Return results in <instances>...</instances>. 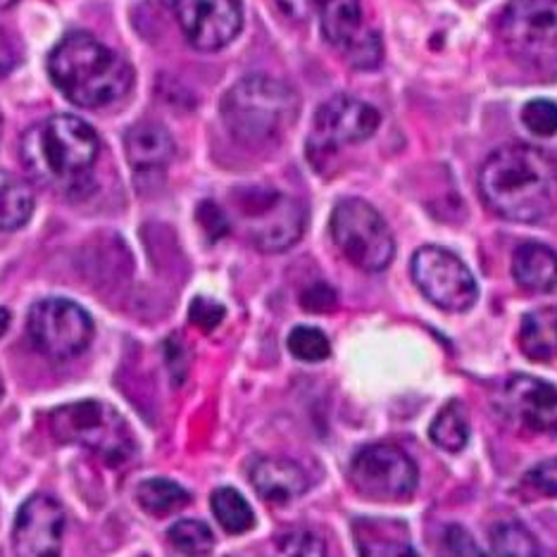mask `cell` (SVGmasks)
<instances>
[{
  "label": "cell",
  "instance_id": "obj_16",
  "mask_svg": "<svg viewBox=\"0 0 557 557\" xmlns=\"http://www.w3.org/2000/svg\"><path fill=\"white\" fill-rule=\"evenodd\" d=\"M250 484L262 500L286 505L310 488L306 470L288 458H260L250 467Z\"/></svg>",
  "mask_w": 557,
  "mask_h": 557
},
{
  "label": "cell",
  "instance_id": "obj_23",
  "mask_svg": "<svg viewBox=\"0 0 557 557\" xmlns=\"http://www.w3.org/2000/svg\"><path fill=\"white\" fill-rule=\"evenodd\" d=\"M470 417H467L465 405L460 400H450L443 405V410L434 417L429 426V438L436 448L446 453H460L470 443Z\"/></svg>",
  "mask_w": 557,
  "mask_h": 557
},
{
  "label": "cell",
  "instance_id": "obj_6",
  "mask_svg": "<svg viewBox=\"0 0 557 557\" xmlns=\"http://www.w3.org/2000/svg\"><path fill=\"white\" fill-rule=\"evenodd\" d=\"M234 208L248 240L262 252H284L306 232L302 202L274 188H240L234 194Z\"/></svg>",
  "mask_w": 557,
  "mask_h": 557
},
{
  "label": "cell",
  "instance_id": "obj_36",
  "mask_svg": "<svg viewBox=\"0 0 557 557\" xmlns=\"http://www.w3.org/2000/svg\"><path fill=\"white\" fill-rule=\"evenodd\" d=\"M198 222L202 224V230L208 232L210 238H222L226 232H230V220L222 212V208L214 206V202H200L198 208Z\"/></svg>",
  "mask_w": 557,
  "mask_h": 557
},
{
  "label": "cell",
  "instance_id": "obj_3",
  "mask_svg": "<svg viewBox=\"0 0 557 557\" xmlns=\"http://www.w3.org/2000/svg\"><path fill=\"white\" fill-rule=\"evenodd\" d=\"M48 74L70 103L88 110L117 106L134 86L129 62L84 32L62 36L48 55Z\"/></svg>",
  "mask_w": 557,
  "mask_h": 557
},
{
  "label": "cell",
  "instance_id": "obj_21",
  "mask_svg": "<svg viewBox=\"0 0 557 557\" xmlns=\"http://www.w3.org/2000/svg\"><path fill=\"white\" fill-rule=\"evenodd\" d=\"M320 15L324 39L341 50H348L364 34L360 0H324Z\"/></svg>",
  "mask_w": 557,
  "mask_h": 557
},
{
  "label": "cell",
  "instance_id": "obj_13",
  "mask_svg": "<svg viewBox=\"0 0 557 557\" xmlns=\"http://www.w3.org/2000/svg\"><path fill=\"white\" fill-rule=\"evenodd\" d=\"M65 539V510L48 496L36 493L17 512L12 529V550L15 557H60Z\"/></svg>",
  "mask_w": 557,
  "mask_h": 557
},
{
  "label": "cell",
  "instance_id": "obj_24",
  "mask_svg": "<svg viewBox=\"0 0 557 557\" xmlns=\"http://www.w3.org/2000/svg\"><path fill=\"white\" fill-rule=\"evenodd\" d=\"M136 500L148 515L168 517L172 512H180L182 508H186V505L191 503V493L172 479L156 476L138 484Z\"/></svg>",
  "mask_w": 557,
  "mask_h": 557
},
{
  "label": "cell",
  "instance_id": "obj_33",
  "mask_svg": "<svg viewBox=\"0 0 557 557\" xmlns=\"http://www.w3.org/2000/svg\"><path fill=\"white\" fill-rule=\"evenodd\" d=\"M524 481L529 488H534L536 493H541V496L555 498L557 496V458L536 465L534 470L524 476Z\"/></svg>",
  "mask_w": 557,
  "mask_h": 557
},
{
  "label": "cell",
  "instance_id": "obj_19",
  "mask_svg": "<svg viewBox=\"0 0 557 557\" xmlns=\"http://www.w3.org/2000/svg\"><path fill=\"white\" fill-rule=\"evenodd\" d=\"M515 282L531 294H548L557 286V252L543 244H524L512 258Z\"/></svg>",
  "mask_w": 557,
  "mask_h": 557
},
{
  "label": "cell",
  "instance_id": "obj_27",
  "mask_svg": "<svg viewBox=\"0 0 557 557\" xmlns=\"http://www.w3.org/2000/svg\"><path fill=\"white\" fill-rule=\"evenodd\" d=\"M168 539L186 557H206L214 548L212 531L200 519H180L170 527Z\"/></svg>",
  "mask_w": 557,
  "mask_h": 557
},
{
  "label": "cell",
  "instance_id": "obj_31",
  "mask_svg": "<svg viewBox=\"0 0 557 557\" xmlns=\"http://www.w3.org/2000/svg\"><path fill=\"white\" fill-rule=\"evenodd\" d=\"M346 58L352 67L358 70H374L382 65L384 58V44L379 39V34L364 32L360 39L346 50Z\"/></svg>",
  "mask_w": 557,
  "mask_h": 557
},
{
  "label": "cell",
  "instance_id": "obj_40",
  "mask_svg": "<svg viewBox=\"0 0 557 557\" xmlns=\"http://www.w3.org/2000/svg\"><path fill=\"white\" fill-rule=\"evenodd\" d=\"M15 3H17V0H0V10H10Z\"/></svg>",
  "mask_w": 557,
  "mask_h": 557
},
{
  "label": "cell",
  "instance_id": "obj_32",
  "mask_svg": "<svg viewBox=\"0 0 557 557\" xmlns=\"http://www.w3.org/2000/svg\"><path fill=\"white\" fill-rule=\"evenodd\" d=\"M224 314L226 310L218 300L196 298L191 302V310H188V320H191V324L198 326L200 332H212V329H218L222 324Z\"/></svg>",
  "mask_w": 557,
  "mask_h": 557
},
{
  "label": "cell",
  "instance_id": "obj_35",
  "mask_svg": "<svg viewBox=\"0 0 557 557\" xmlns=\"http://www.w3.org/2000/svg\"><path fill=\"white\" fill-rule=\"evenodd\" d=\"M446 553H448V557H488L476 546V541L470 536V531H465L462 527L448 529Z\"/></svg>",
  "mask_w": 557,
  "mask_h": 557
},
{
  "label": "cell",
  "instance_id": "obj_2",
  "mask_svg": "<svg viewBox=\"0 0 557 557\" xmlns=\"http://www.w3.org/2000/svg\"><path fill=\"white\" fill-rule=\"evenodd\" d=\"M98 156L100 138L94 126L74 115H53L29 126L20 144V158L32 180L70 198L91 188Z\"/></svg>",
  "mask_w": 557,
  "mask_h": 557
},
{
  "label": "cell",
  "instance_id": "obj_7",
  "mask_svg": "<svg viewBox=\"0 0 557 557\" xmlns=\"http://www.w3.org/2000/svg\"><path fill=\"white\" fill-rule=\"evenodd\" d=\"M332 238L344 258L362 272H384L396 256V240L386 220L362 198L336 202L332 212Z\"/></svg>",
  "mask_w": 557,
  "mask_h": 557
},
{
  "label": "cell",
  "instance_id": "obj_18",
  "mask_svg": "<svg viewBox=\"0 0 557 557\" xmlns=\"http://www.w3.org/2000/svg\"><path fill=\"white\" fill-rule=\"evenodd\" d=\"M126 160L136 170H158L174 158V138L158 122H138L124 136Z\"/></svg>",
  "mask_w": 557,
  "mask_h": 557
},
{
  "label": "cell",
  "instance_id": "obj_38",
  "mask_svg": "<svg viewBox=\"0 0 557 557\" xmlns=\"http://www.w3.org/2000/svg\"><path fill=\"white\" fill-rule=\"evenodd\" d=\"M288 17L308 20L314 10L324 5V0H276Z\"/></svg>",
  "mask_w": 557,
  "mask_h": 557
},
{
  "label": "cell",
  "instance_id": "obj_11",
  "mask_svg": "<svg viewBox=\"0 0 557 557\" xmlns=\"http://www.w3.org/2000/svg\"><path fill=\"white\" fill-rule=\"evenodd\" d=\"M379 122L382 117L374 106L348 94L332 96L314 112V126L308 141L310 156H329L344 146L362 144L374 136Z\"/></svg>",
  "mask_w": 557,
  "mask_h": 557
},
{
  "label": "cell",
  "instance_id": "obj_4",
  "mask_svg": "<svg viewBox=\"0 0 557 557\" xmlns=\"http://www.w3.org/2000/svg\"><path fill=\"white\" fill-rule=\"evenodd\" d=\"M300 100L294 88L268 74H250L222 98V120L236 141L268 146L294 126Z\"/></svg>",
  "mask_w": 557,
  "mask_h": 557
},
{
  "label": "cell",
  "instance_id": "obj_25",
  "mask_svg": "<svg viewBox=\"0 0 557 557\" xmlns=\"http://www.w3.org/2000/svg\"><path fill=\"white\" fill-rule=\"evenodd\" d=\"M210 508L214 519H218L220 527L226 534H246L252 527H256V512H252L250 503L240 496L236 488L222 486L212 493Z\"/></svg>",
  "mask_w": 557,
  "mask_h": 557
},
{
  "label": "cell",
  "instance_id": "obj_26",
  "mask_svg": "<svg viewBox=\"0 0 557 557\" xmlns=\"http://www.w3.org/2000/svg\"><path fill=\"white\" fill-rule=\"evenodd\" d=\"M491 543L496 557H543L536 536L522 522H503L493 527Z\"/></svg>",
  "mask_w": 557,
  "mask_h": 557
},
{
  "label": "cell",
  "instance_id": "obj_15",
  "mask_svg": "<svg viewBox=\"0 0 557 557\" xmlns=\"http://www.w3.org/2000/svg\"><path fill=\"white\" fill-rule=\"evenodd\" d=\"M500 34L517 46L557 41V0H510L500 12Z\"/></svg>",
  "mask_w": 557,
  "mask_h": 557
},
{
  "label": "cell",
  "instance_id": "obj_9",
  "mask_svg": "<svg viewBox=\"0 0 557 557\" xmlns=\"http://www.w3.org/2000/svg\"><path fill=\"white\" fill-rule=\"evenodd\" d=\"M348 476L360 496L379 503L410 498L420 481L414 460L394 443H370L360 448L352 455Z\"/></svg>",
  "mask_w": 557,
  "mask_h": 557
},
{
  "label": "cell",
  "instance_id": "obj_12",
  "mask_svg": "<svg viewBox=\"0 0 557 557\" xmlns=\"http://www.w3.org/2000/svg\"><path fill=\"white\" fill-rule=\"evenodd\" d=\"M174 15L186 41L202 53L226 48L244 27L240 0H174Z\"/></svg>",
  "mask_w": 557,
  "mask_h": 557
},
{
  "label": "cell",
  "instance_id": "obj_17",
  "mask_svg": "<svg viewBox=\"0 0 557 557\" xmlns=\"http://www.w3.org/2000/svg\"><path fill=\"white\" fill-rule=\"evenodd\" d=\"M352 536L360 557H417L408 529L396 519H358Z\"/></svg>",
  "mask_w": 557,
  "mask_h": 557
},
{
  "label": "cell",
  "instance_id": "obj_34",
  "mask_svg": "<svg viewBox=\"0 0 557 557\" xmlns=\"http://www.w3.org/2000/svg\"><path fill=\"white\" fill-rule=\"evenodd\" d=\"M336 290L324 282L312 284L310 288L302 290L300 296V306L308 312H332L336 308Z\"/></svg>",
  "mask_w": 557,
  "mask_h": 557
},
{
  "label": "cell",
  "instance_id": "obj_37",
  "mask_svg": "<svg viewBox=\"0 0 557 557\" xmlns=\"http://www.w3.org/2000/svg\"><path fill=\"white\" fill-rule=\"evenodd\" d=\"M22 62V46L5 27H0V77H5Z\"/></svg>",
  "mask_w": 557,
  "mask_h": 557
},
{
  "label": "cell",
  "instance_id": "obj_8",
  "mask_svg": "<svg viewBox=\"0 0 557 557\" xmlns=\"http://www.w3.org/2000/svg\"><path fill=\"white\" fill-rule=\"evenodd\" d=\"M27 334L32 346L48 360H72L91 346L94 320L67 298H44L29 310Z\"/></svg>",
  "mask_w": 557,
  "mask_h": 557
},
{
  "label": "cell",
  "instance_id": "obj_14",
  "mask_svg": "<svg viewBox=\"0 0 557 557\" xmlns=\"http://www.w3.org/2000/svg\"><path fill=\"white\" fill-rule=\"evenodd\" d=\"M505 420L531 434H557V388L539 376L517 374L500 391Z\"/></svg>",
  "mask_w": 557,
  "mask_h": 557
},
{
  "label": "cell",
  "instance_id": "obj_39",
  "mask_svg": "<svg viewBox=\"0 0 557 557\" xmlns=\"http://www.w3.org/2000/svg\"><path fill=\"white\" fill-rule=\"evenodd\" d=\"M8 326H10V312L5 308H0V336L8 332Z\"/></svg>",
  "mask_w": 557,
  "mask_h": 557
},
{
  "label": "cell",
  "instance_id": "obj_41",
  "mask_svg": "<svg viewBox=\"0 0 557 557\" xmlns=\"http://www.w3.org/2000/svg\"><path fill=\"white\" fill-rule=\"evenodd\" d=\"M0 398H3V379H0Z\"/></svg>",
  "mask_w": 557,
  "mask_h": 557
},
{
  "label": "cell",
  "instance_id": "obj_20",
  "mask_svg": "<svg viewBox=\"0 0 557 557\" xmlns=\"http://www.w3.org/2000/svg\"><path fill=\"white\" fill-rule=\"evenodd\" d=\"M519 348L534 362L557 358V308L531 310L519 324Z\"/></svg>",
  "mask_w": 557,
  "mask_h": 557
},
{
  "label": "cell",
  "instance_id": "obj_28",
  "mask_svg": "<svg viewBox=\"0 0 557 557\" xmlns=\"http://www.w3.org/2000/svg\"><path fill=\"white\" fill-rule=\"evenodd\" d=\"M290 356L302 362H322L332 356V344L318 326H296L288 334Z\"/></svg>",
  "mask_w": 557,
  "mask_h": 557
},
{
  "label": "cell",
  "instance_id": "obj_30",
  "mask_svg": "<svg viewBox=\"0 0 557 557\" xmlns=\"http://www.w3.org/2000/svg\"><path fill=\"white\" fill-rule=\"evenodd\" d=\"M522 124L531 134L548 138L557 134V106L553 100L536 98L522 108Z\"/></svg>",
  "mask_w": 557,
  "mask_h": 557
},
{
  "label": "cell",
  "instance_id": "obj_42",
  "mask_svg": "<svg viewBox=\"0 0 557 557\" xmlns=\"http://www.w3.org/2000/svg\"><path fill=\"white\" fill-rule=\"evenodd\" d=\"M0 136H3V117H0Z\"/></svg>",
  "mask_w": 557,
  "mask_h": 557
},
{
  "label": "cell",
  "instance_id": "obj_22",
  "mask_svg": "<svg viewBox=\"0 0 557 557\" xmlns=\"http://www.w3.org/2000/svg\"><path fill=\"white\" fill-rule=\"evenodd\" d=\"M36 198L20 176L0 170V232H15L32 220Z\"/></svg>",
  "mask_w": 557,
  "mask_h": 557
},
{
  "label": "cell",
  "instance_id": "obj_5",
  "mask_svg": "<svg viewBox=\"0 0 557 557\" xmlns=\"http://www.w3.org/2000/svg\"><path fill=\"white\" fill-rule=\"evenodd\" d=\"M50 434L62 446H79L110 467H124L136 455V438L124 417L103 400H77L48 417Z\"/></svg>",
  "mask_w": 557,
  "mask_h": 557
},
{
  "label": "cell",
  "instance_id": "obj_10",
  "mask_svg": "<svg viewBox=\"0 0 557 557\" xmlns=\"http://www.w3.org/2000/svg\"><path fill=\"white\" fill-rule=\"evenodd\" d=\"M410 272L422 296L446 312L470 310L479 298L474 274L455 252L446 248H420L412 256Z\"/></svg>",
  "mask_w": 557,
  "mask_h": 557
},
{
  "label": "cell",
  "instance_id": "obj_1",
  "mask_svg": "<svg viewBox=\"0 0 557 557\" xmlns=\"http://www.w3.org/2000/svg\"><path fill=\"white\" fill-rule=\"evenodd\" d=\"M479 194L503 220L543 222L557 208V162L536 146H503L481 164Z\"/></svg>",
  "mask_w": 557,
  "mask_h": 557
},
{
  "label": "cell",
  "instance_id": "obj_29",
  "mask_svg": "<svg viewBox=\"0 0 557 557\" xmlns=\"http://www.w3.org/2000/svg\"><path fill=\"white\" fill-rule=\"evenodd\" d=\"M270 557H329L324 541L306 529L288 531L274 543Z\"/></svg>",
  "mask_w": 557,
  "mask_h": 557
}]
</instances>
